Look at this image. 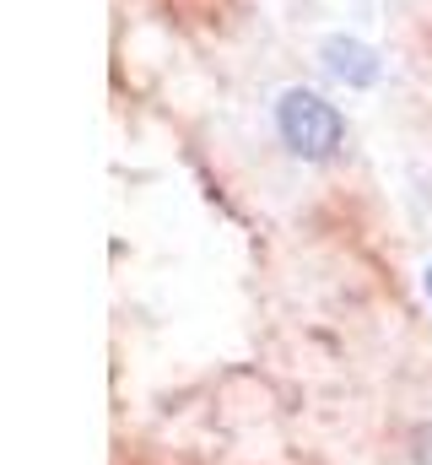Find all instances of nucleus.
I'll use <instances>...</instances> for the list:
<instances>
[{
    "mask_svg": "<svg viewBox=\"0 0 432 465\" xmlns=\"http://www.w3.org/2000/svg\"><path fill=\"white\" fill-rule=\"evenodd\" d=\"M427 298H432V265H427Z\"/></svg>",
    "mask_w": 432,
    "mask_h": 465,
    "instance_id": "nucleus-4",
    "label": "nucleus"
},
{
    "mask_svg": "<svg viewBox=\"0 0 432 465\" xmlns=\"http://www.w3.org/2000/svg\"><path fill=\"white\" fill-rule=\"evenodd\" d=\"M417 465H432V428L417 433Z\"/></svg>",
    "mask_w": 432,
    "mask_h": 465,
    "instance_id": "nucleus-3",
    "label": "nucleus"
},
{
    "mask_svg": "<svg viewBox=\"0 0 432 465\" xmlns=\"http://www.w3.org/2000/svg\"><path fill=\"white\" fill-rule=\"evenodd\" d=\"M276 119H281V135H287V146L298 157H314L319 163V157H329L340 146V114L324 98H314V93H287Z\"/></svg>",
    "mask_w": 432,
    "mask_h": 465,
    "instance_id": "nucleus-1",
    "label": "nucleus"
},
{
    "mask_svg": "<svg viewBox=\"0 0 432 465\" xmlns=\"http://www.w3.org/2000/svg\"><path fill=\"white\" fill-rule=\"evenodd\" d=\"M324 60H329V71H335L340 82H351V87H368V82L378 76L373 49H362V44H351V38H329V44H324Z\"/></svg>",
    "mask_w": 432,
    "mask_h": 465,
    "instance_id": "nucleus-2",
    "label": "nucleus"
}]
</instances>
